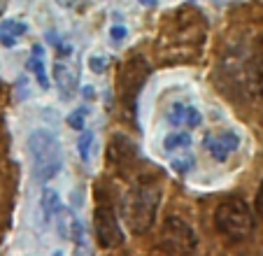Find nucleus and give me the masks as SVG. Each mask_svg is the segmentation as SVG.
Returning a JSON list of instances; mask_svg holds the SVG:
<instances>
[{"label":"nucleus","mask_w":263,"mask_h":256,"mask_svg":"<svg viewBox=\"0 0 263 256\" xmlns=\"http://www.w3.org/2000/svg\"><path fill=\"white\" fill-rule=\"evenodd\" d=\"M161 207V187L152 179H140L121 200V217L130 233L142 235L154 226Z\"/></svg>","instance_id":"nucleus-1"},{"label":"nucleus","mask_w":263,"mask_h":256,"mask_svg":"<svg viewBox=\"0 0 263 256\" xmlns=\"http://www.w3.org/2000/svg\"><path fill=\"white\" fill-rule=\"evenodd\" d=\"M28 156L33 166V175L40 184L54 179L63 168V147L59 135L47 128H37L28 135Z\"/></svg>","instance_id":"nucleus-2"},{"label":"nucleus","mask_w":263,"mask_h":256,"mask_svg":"<svg viewBox=\"0 0 263 256\" xmlns=\"http://www.w3.org/2000/svg\"><path fill=\"white\" fill-rule=\"evenodd\" d=\"M205 35H208V24L194 10H179L170 19L168 28L163 30V38H168L165 51H194V54H198V47L203 45Z\"/></svg>","instance_id":"nucleus-3"},{"label":"nucleus","mask_w":263,"mask_h":256,"mask_svg":"<svg viewBox=\"0 0 263 256\" xmlns=\"http://www.w3.org/2000/svg\"><path fill=\"white\" fill-rule=\"evenodd\" d=\"M214 226L221 235H226L233 242H242L247 240L254 233L256 226V219H254V212L242 198H229L223 200L221 205L214 212Z\"/></svg>","instance_id":"nucleus-4"},{"label":"nucleus","mask_w":263,"mask_h":256,"mask_svg":"<svg viewBox=\"0 0 263 256\" xmlns=\"http://www.w3.org/2000/svg\"><path fill=\"white\" fill-rule=\"evenodd\" d=\"M159 247L168 254H191L198 247V237H196V231L189 224L173 214L163 222Z\"/></svg>","instance_id":"nucleus-5"},{"label":"nucleus","mask_w":263,"mask_h":256,"mask_svg":"<svg viewBox=\"0 0 263 256\" xmlns=\"http://www.w3.org/2000/svg\"><path fill=\"white\" fill-rule=\"evenodd\" d=\"M149 72H152V68L142 56H133L124 63V68L119 72V94L126 107H135V100H138Z\"/></svg>","instance_id":"nucleus-6"},{"label":"nucleus","mask_w":263,"mask_h":256,"mask_svg":"<svg viewBox=\"0 0 263 256\" xmlns=\"http://www.w3.org/2000/svg\"><path fill=\"white\" fill-rule=\"evenodd\" d=\"M93 231L96 240L103 249H117L124 245V231H121L117 210L109 203H100L93 212Z\"/></svg>","instance_id":"nucleus-7"},{"label":"nucleus","mask_w":263,"mask_h":256,"mask_svg":"<svg viewBox=\"0 0 263 256\" xmlns=\"http://www.w3.org/2000/svg\"><path fill=\"white\" fill-rule=\"evenodd\" d=\"M107 161L109 166L115 168L117 173L121 175H128L135 166L140 163V154L135 142L124 133H117L115 138L109 140V147H107Z\"/></svg>","instance_id":"nucleus-8"},{"label":"nucleus","mask_w":263,"mask_h":256,"mask_svg":"<svg viewBox=\"0 0 263 256\" xmlns=\"http://www.w3.org/2000/svg\"><path fill=\"white\" fill-rule=\"evenodd\" d=\"M203 147L214 161H226L233 152L240 149V135L233 131H217V133H208L203 140Z\"/></svg>","instance_id":"nucleus-9"},{"label":"nucleus","mask_w":263,"mask_h":256,"mask_svg":"<svg viewBox=\"0 0 263 256\" xmlns=\"http://www.w3.org/2000/svg\"><path fill=\"white\" fill-rule=\"evenodd\" d=\"M168 121L177 128H196L203 121V114L194 107V105H184V103H175L168 109Z\"/></svg>","instance_id":"nucleus-10"},{"label":"nucleus","mask_w":263,"mask_h":256,"mask_svg":"<svg viewBox=\"0 0 263 256\" xmlns=\"http://www.w3.org/2000/svg\"><path fill=\"white\" fill-rule=\"evenodd\" d=\"M54 79H56V86H59L61 96L63 98H70L74 96V89H77V72L70 68L68 63L63 61H56L54 65Z\"/></svg>","instance_id":"nucleus-11"},{"label":"nucleus","mask_w":263,"mask_h":256,"mask_svg":"<svg viewBox=\"0 0 263 256\" xmlns=\"http://www.w3.org/2000/svg\"><path fill=\"white\" fill-rule=\"evenodd\" d=\"M26 33H28V26L24 21H16V19L0 21V45L3 47L19 45V40H24Z\"/></svg>","instance_id":"nucleus-12"},{"label":"nucleus","mask_w":263,"mask_h":256,"mask_svg":"<svg viewBox=\"0 0 263 256\" xmlns=\"http://www.w3.org/2000/svg\"><path fill=\"white\" fill-rule=\"evenodd\" d=\"M28 70L33 72V77L37 79V84H40L42 89H49V77H47V72H45V54H42V47H37V45L33 47V54H30V59H28Z\"/></svg>","instance_id":"nucleus-13"},{"label":"nucleus","mask_w":263,"mask_h":256,"mask_svg":"<svg viewBox=\"0 0 263 256\" xmlns=\"http://www.w3.org/2000/svg\"><path fill=\"white\" fill-rule=\"evenodd\" d=\"M42 210H45L47 219H54L63 212V205H61V196L51 189H45L42 191Z\"/></svg>","instance_id":"nucleus-14"},{"label":"nucleus","mask_w":263,"mask_h":256,"mask_svg":"<svg viewBox=\"0 0 263 256\" xmlns=\"http://www.w3.org/2000/svg\"><path fill=\"white\" fill-rule=\"evenodd\" d=\"M191 147V138L189 133H173L163 140V149L168 154H179V152H189Z\"/></svg>","instance_id":"nucleus-15"},{"label":"nucleus","mask_w":263,"mask_h":256,"mask_svg":"<svg viewBox=\"0 0 263 256\" xmlns=\"http://www.w3.org/2000/svg\"><path fill=\"white\" fill-rule=\"evenodd\" d=\"M170 166H173L175 173L189 175L191 170H194V156H191V154H186V152L173 154V161H170Z\"/></svg>","instance_id":"nucleus-16"},{"label":"nucleus","mask_w":263,"mask_h":256,"mask_svg":"<svg viewBox=\"0 0 263 256\" xmlns=\"http://www.w3.org/2000/svg\"><path fill=\"white\" fill-rule=\"evenodd\" d=\"M91 147H93V133H82L80 142H77V149H80V156L84 163H89V158H91V154H89Z\"/></svg>","instance_id":"nucleus-17"},{"label":"nucleus","mask_w":263,"mask_h":256,"mask_svg":"<svg viewBox=\"0 0 263 256\" xmlns=\"http://www.w3.org/2000/svg\"><path fill=\"white\" fill-rule=\"evenodd\" d=\"M84 119H86V107H80L77 112H72L68 117V123L72 128H77V131H82V128H84Z\"/></svg>","instance_id":"nucleus-18"},{"label":"nucleus","mask_w":263,"mask_h":256,"mask_svg":"<svg viewBox=\"0 0 263 256\" xmlns=\"http://www.w3.org/2000/svg\"><path fill=\"white\" fill-rule=\"evenodd\" d=\"M89 65H91V70H96V72H103L105 65H107V59H103V56H91Z\"/></svg>","instance_id":"nucleus-19"},{"label":"nucleus","mask_w":263,"mask_h":256,"mask_svg":"<svg viewBox=\"0 0 263 256\" xmlns=\"http://www.w3.org/2000/svg\"><path fill=\"white\" fill-rule=\"evenodd\" d=\"M124 35H126V28H124V26H115V28L109 30V38H112V40H121Z\"/></svg>","instance_id":"nucleus-20"},{"label":"nucleus","mask_w":263,"mask_h":256,"mask_svg":"<svg viewBox=\"0 0 263 256\" xmlns=\"http://www.w3.org/2000/svg\"><path fill=\"white\" fill-rule=\"evenodd\" d=\"M256 212L263 217V182H261V187H258V193H256Z\"/></svg>","instance_id":"nucleus-21"},{"label":"nucleus","mask_w":263,"mask_h":256,"mask_svg":"<svg viewBox=\"0 0 263 256\" xmlns=\"http://www.w3.org/2000/svg\"><path fill=\"white\" fill-rule=\"evenodd\" d=\"M5 7H7V0H0V14L5 12Z\"/></svg>","instance_id":"nucleus-22"},{"label":"nucleus","mask_w":263,"mask_h":256,"mask_svg":"<svg viewBox=\"0 0 263 256\" xmlns=\"http://www.w3.org/2000/svg\"><path fill=\"white\" fill-rule=\"evenodd\" d=\"M214 3H219V5H221V3H231V0H214Z\"/></svg>","instance_id":"nucleus-23"}]
</instances>
